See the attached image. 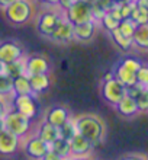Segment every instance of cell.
Wrapping results in <instances>:
<instances>
[{"mask_svg": "<svg viewBox=\"0 0 148 160\" xmlns=\"http://www.w3.org/2000/svg\"><path fill=\"white\" fill-rule=\"evenodd\" d=\"M32 3L29 0H15L3 9L6 19L13 25H25L32 18Z\"/></svg>", "mask_w": 148, "mask_h": 160, "instance_id": "cell-2", "label": "cell"}, {"mask_svg": "<svg viewBox=\"0 0 148 160\" xmlns=\"http://www.w3.org/2000/svg\"><path fill=\"white\" fill-rule=\"evenodd\" d=\"M73 2H74V0H58V6L60 8H63V10H64V9H67Z\"/></svg>", "mask_w": 148, "mask_h": 160, "instance_id": "cell-33", "label": "cell"}, {"mask_svg": "<svg viewBox=\"0 0 148 160\" xmlns=\"http://www.w3.org/2000/svg\"><path fill=\"white\" fill-rule=\"evenodd\" d=\"M68 141H70V154H71V157H87L90 156L92 150L94 148L93 144L79 132H76Z\"/></svg>", "mask_w": 148, "mask_h": 160, "instance_id": "cell-11", "label": "cell"}, {"mask_svg": "<svg viewBox=\"0 0 148 160\" xmlns=\"http://www.w3.org/2000/svg\"><path fill=\"white\" fill-rule=\"evenodd\" d=\"M113 74H115V79H118L121 83L125 86V88H129V86H132V84L136 83L135 80V73L129 72V70H127V68L123 67V66H116L113 70Z\"/></svg>", "mask_w": 148, "mask_h": 160, "instance_id": "cell-22", "label": "cell"}, {"mask_svg": "<svg viewBox=\"0 0 148 160\" xmlns=\"http://www.w3.org/2000/svg\"><path fill=\"white\" fill-rule=\"evenodd\" d=\"M129 19L134 21L136 25H147L148 23V9H142V8H136L134 4L132 12L129 15Z\"/></svg>", "mask_w": 148, "mask_h": 160, "instance_id": "cell-25", "label": "cell"}, {"mask_svg": "<svg viewBox=\"0 0 148 160\" xmlns=\"http://www.w3.org/2000/svg\"><path fill=\"white\" fill-rule=\"evenodd\" d=\"M12 95V77L0 74V96Z\"/></svg>", "mask_w": 148, "mask_h": 160, "instance_id": "cell-28", "label": "cell"}, {"mask_svg": "<svg viewBox=\"0 0 148 160\" xmlns=\"http://www.w3.org/2000/svg\"><path fill=\"white\" fill-rule=\"evenodd\" d=\"M12 2H15V0H0V9H4L7 4H10Z\"/></svg>", "mask_w": 148, "mask_h": 160, "instance_id": "cell-36", "label": "cell"}, {"mask_svg": "<svg viewBox=\"0 0 148 160\" xmlns=\"http://www.w3.org/2000/svg\"><path fill=\"white\" fill-rule=\"evenodd\" d=\"M132 47L142 51L148 48V25H136L132 34Z\"/></svg>", "mask_w": 148, "mask_h": 160, "instance_id": "cell-20", "label": "cell"}, {"mask_svg": "<svg viewBox=\"0 0 148 160\" xmlns=\"http://www.w3.org/2000/svg\"><path fill=\"white\" fill-rule=\"evenodd\" d=\"M4 130V122H3V117H0V131Z\"/></svg>", "mask_w": 148, "mask_h": 160, "instance_id": "cell-37", "label": "cell"}, {"mask_svg": "<svg viewBox=\"0 0 148 160\" xmlns=\"http://www.w3.org/2000/svg\"><path fill=\"white\" fill-rule=\"evenodd\" d=\"M58 131H60V137H61V138H65V140H70L73 135L77 132L74 121H73L71 118L68 119L67 122H64L61 127H58Z\"/></svg>", "mask_w": 148, "mask_h": 160, "instance_id": "cell-27", "label": "cell"}, {"mask_svg": "<svg viewBox=\"0 0 148 160\" xmlns=\"http://www.w3.org/2000/svg\"><path fill=\"white\" fill-rule=\"evenodd\" d=\"M96 29H98L96 21L92 19V21L74 25V28H73V35H74V38L79 39V41L86 42V41L93 39V37L96 35Z\"/></svg>", "mask_w": 148, "mask_h": 160, "instance_id": "cell-14", "label": "cell"}, {"mask_svg": "<svg viewBox=\"0 0 148 160\" xmlns=\"http://www.w3.org/2000/svg\"><path fill=\"white\" fill-rule=\"evenodd\" d=\"M39 2L47 6H58V0H39Z\"/></svg>", "mask_w": 148, "mask_h": 160, "instance_id": "cell-34", "label": "cell"}, {"mask_svg": "<svg viewBox=\"0 0 148 160\" xmlns=\"http://www.w3.org/2000/svg\"><path fill=\"white\" fill-rule=\"evenodd\" d=\"M25 74H38V73H50V61L44 55H29L23 57Z\"/></svg>", "mask_w": 148, "mask_h": 160, "instance_id": "cell-12", "label": "cell"}, {"mask_svg": "<svg viewBox=\"0 0 148 160\" xmlns=\"http://www.w3.org/2000/svg\"><path fill=\"white\" fill-rule=\"evenodd\" d=\"M141 61L138 58H134V57H127L125 60H122V63H121V66H123V67L127 68V70H129V72L135 73L138 68L141 67Z\"/></svg>", "mask_w": 148, "mask_h": 160, "instance_id": "cell-31", "label": "cell"}, {"mask_svg": "<svg viewBox=\"0 0 148 160\" xmlns=\"http://www.w3.org/2000/svg\"><path fill=\"white\" fill-rule=\"evenodd\" d=\"M61 16L63 15H60L55 10H45V12H42L38 16V21H36V29H38V32L41 35H44V37L50 38Z\"/></svg>", "mask_w": 148, "mask_h": 160, "instance_id": "cell-8", "label": "cell"}, {"mask_svg": "<svg viewBox=\"0 0 148 160\" xmlns=\"http://www.w3.org/2000/svg\"><path fill=\"white\" fill-rule=\"evenodd\" d=\"M73 28H74V25H73L68 19H65V16L63 15V16L60 18V21H58V23H57V26L54 28V31H52L50 39H52V41H55V42L71 41V39H74Z\"/></svg>", "mask_w": 148, "mask_h": 160, "instance_id": "cell-13", "label": "cell"}, {"mask_svg": "<svg viewBox=\"0 0 148 160\" xmlns=\"http://www.w3.org/2000/svg\"><path fill=\"white\" fill-rule=\"evenodd\" d=\"M12 106L13 109L19 111L21 114L29 117L31 119L35 118L38 112V106H36L34 95H13Z\"/></svg>", "mask_w": 148, "mask_h": 160, "instance_id": "cell-6", "label": "cell"}, {"mask_svg": "<svg viewBox=\"0 0 148 160\" xmlns=\"http://www.w3.org/2000/svg\"><path fill=\"white\" fill-rule=\"evenodd\" d=\"M28 79H29V84H31V89H32V93H34V95H36V93H44L45 90H48V88H50V84H51L48 73L29 74Z\"/></svg>", "mask_w": 148, "mask_h": 160, "instance_id": "cell-17", "label": "cell"}, {"mask_svg": "<svg viewBox=\"0 0 148 160\" xmlns=\"http://www.w3.org/2000/svg\"><path fill=\"white\" fill-rule=\"evenodd\" d=\"M50 150L54 152L58 159L71 157V154H70V141L65 138H61V137H58L55 141H52L50 144Z\"/></svg>", "mask_w": 148, "mask_h": 160, "instance_id": "cell-21", "label": "cell"}, {"mask_svg": "<svg viewBox=\"0 0 148 160\" xmlns=\"http://www.w3.org/2000/svg\"><path fill=\"white\" fill-rule=\"evenodd\" d=\"M48 150H50V146L44 140L39 138L38 135H32L29 138H26V141L23 143V152L29 159L42 160Z\"/></svg>", "mask_w": 148, "mask_h": 160, "instance_id": "cell-7", "label": "cell"}, {"mask_svg": "<svg viewBox=\"0 0 148 160\" xmlns=\"http://www.w3.org/2000/svg\"><path fill=\"white\" fill-rule=\"evenodd\" d=\"M113 77H115L113 70H110V72L105 73V76H103V82H105V80H110V79H113Z\"/></svg>", "mask_w": 148, "mask_h": 160, "instance_id": "cell-35", "label": "cell"}, {"mask_svg": "<svg viewBox=\"0 0 148 160\" xmlns=\"http://www.w3.org/2000/svg\"><path fill=\"white\" fill-rule=\"evenodd\" d=\"M68 119H70V112L63 106H52L45 115V121L55 127H61Z\"/></svg>", "mask_w": 148, "mask_h": 160, "instance_id": "cell-15", "label": "cell"}, {"mask_svg": "<svg viewBox=\"0 0 148 160\" xmlns=\"http://www.w3.org/2000/svg\"><path fill=\"white\" fill-rule=\"evenodd\" d=\"M121 21V18L118 16V13L115 10H106L105 15L100 18V22H102V26L105 28L106 31H112V29H116L118 28V23Z\"/></svg>", "mask_w": 148, "mask_h": 160, "instance_id": "cell-23", "label": "cell"}, {"mask_svg": "<svg viewBox=\"0 0 148 160\" xmlns=\"http://www.w3.org/2000/svg\"><path fill=\"white\" fill-rule=\"evenodd\" d=\"M21 147V137L13 134L6 128L0 131V156H13Z\"/></svg>", "mask_w": 148, "mask_h": 160, "instance_id": "cell-10", "label": "cell"}, {"mask_svg": "<svg viewBox=\"0 0 148 160\" xmlns=\"http://www.w3.org/2000/svg\"><path fill=\"white\" fill-rule=\"evenodd\" d=\"M23 50L17 42L3 41L0 42V63L2 64H12L17 60L23 58Z\"/></svg>", "mask_w": 148, "mask_h": 160, "instance_id": "cell-9", "label": "cell"}, {"mask_svg": "<svg viewBox=\"0 0 148 160\" xmlns=\"http://www.w3.org/2000/svg\"><path fill=\"white\" fill-rule=\"evenodd\" d=\"M3 122L6 130L22 138V137H26L29 134L32 119L29 117H26V115L21 114L19 111L12 109V111H7L3 115Z\"/></svg>", "mask_w": 148, "mask_h": 160, "instance_id": "cell-3", "label": "cell"}, {"mask_svg": "<svg viewBox=\"0 0 148 160\" xmlns=\"http://www.w3.org/2000/svg\"><path fill=\"white\" fill-rule=\"evenodd\" d=\"M36 135H38L41 140H44L45 143L50 146L52 141H55V140L60 137V131H58V127L55 125H51L50 122L44 121L41 125H39L38 128V132H36Z\"/></svg>", "mask_w": 148, "mask_h": 160, "instance_id": "cell-18", "label": "cell"}, {"mask_svg": "<svg viewBox=\"0 0 148 160\" xmlns=\"http://www.w3.org/2000/svg\"><path fill=\"white\" fill-rule=\"evenodd\" d=\"M127 93V88L123 86L118 79H110V80H105L102 84V95L107 103L110 105H116Z\"/></svg>", "mask_w": 148, "mask_h": 160, "instance_id": "cell-5", "label": "cell"}, {"mask_svg": "<svg viewBox=\"0 0 148 160\" xmlns=\"http://www.w3.org/2000/svg\"><path fill=\"white\" fill-rule=\"evenodd\" d=\"M136 28V23L134 21H131L129 18L127 19H121L118 23V28L116 29L123 35V37H128V38H132V34H134V31Z\"/></svg>", "mask_w": 148, "mask_h": 160, "instance_id": "cell-26", "label": "cell"}, {"mask_svg": "<svg viewBox=\"0 0 148 160\" xmlns=\"http://www.w3.org/2000/svg\"><path fill=\"white\" fill-rule=\"evenodd\" d=\"M110 35H112L115 44H116V45H118L122 51H129L132 48V38L123 37L118 29H112L110 31Z\"/></svg>", "mask_w": 148, "mask_h": 160, "instance_id": "cell-24", "label": "cell"}, {"mask_svg": "<svg viewBox=\"0 0 148 160\" xmlns=\"http://www.w3.org/2000/svg\"><path fill=\"white\" fill-rule=\"evenodd\" d=\"M135 80L138 84L148 88V67L145 64H141V67L135 72Z\"/></svg>", "mask_w": 148, "mask_h": 160, "instance_id": "cell-29", "label": "cell"}, {"mask_svg": "<svg viewBox=\"0 0 148 160\" xmlns=\"http://www.w3.org/2000/svg\"><path fill=\"white\" fill-rule=\"evenodd\" d=\"M115 108H116V111H118L122 117H134V115L140 114L135 99L132 96H129V95H127V93H125V96L115 105Z\"/></svg>", "mask_w": 148, "mask_h": 160, "instance_id": "cell-16", "label": "cell"}, {"mask_svg": "<svg viewBox=\"0 0 148 160\" xmlns=\"http://www.w3.org/2000/svg\"><path fill=\"white\" fill-rule=\"evenodd\" d=\"M73 121H74L77 132L86 137L93 146H98L103 140L105 124L96 115H81V117H77L76 119H73Z\"/></svg>", "mask_w": 148, "mask_h": 160, "instance_id": "cell-1", "label": "cell"}, {"mask_svg": "<svg viewBox=\"0 0 148 160\" xmlns=\"http://www.w3.org/2000/svg\"><path fill=\"white\" fill-rule=\"evenodd\" d=\"M12 93L13 95H34L26 74L12 77Z\"/></svg>", "mask_w": 148, "mask_h": 160, "instance_id": "cell-19", "label": "cell"}, {"mask_svg": "<svg viewBox=\"0 0 148 160\" xmlns=\"http://www.w3.org/2000/svg\"><path fill=\"white\" fill-rule=\"evenodd\" d=\"M7 111V103L4 102V96H0V117H3Z\"/></svg>", "mask_w": 148, "mask_h": 160, "instance_id": "cell-32", "label": "cell"}, {"mask_svg": "<svg viewBox=\"0 0 148 160\" xmlns=\"http://www.w3.org/2000/svg\"><path fill=\"white\" fill-rule=\"evenodd\" d=\"M64 16L65 19L71 22L73 25H79L83 22L92 21V4L87 3L86 0H74L67 9H64Z\"/></svg>", "mask_w": 148, "mask_h": 160, "instance_id": "cell-4", "label": "cell"}, {"mask_svg": "<svg viewBox=\"0 0 148 160\" xmlns=\"http://www.w3.org/2000/svg\"><path fill=\"white\" fill-rule=\"evenodd\" d=\"M136 106H138V112H145L148 109V89L142 90V92L135 98Z\"/></svg>", "mask_w": 148, "mask_h": 160, "instance_id": "cell-30", "label": "cell"}]
</instances>
